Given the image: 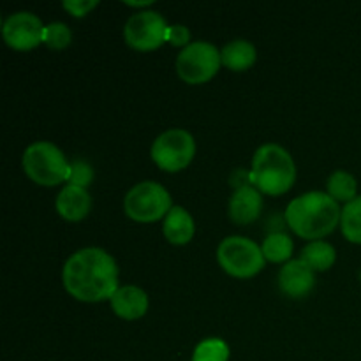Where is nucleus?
<instances>
[{"mask_svg":"<svg viewBox=\"0 0 361 361\" xmlns=\"http://www.w3.org/2000/svg\"><path fill=\"white\" fill-rule=\"evenodd\" d=\"M293 247H295L293 245V240L286 233L279 231L271 233V235L264 238L261 250L264 254V259L271 261V263H284V261L291 257Z\"/></svg>","mask_w":361,"mask_h":361,"instance_id":"19","label":"nucleus"},{"mask_svg":"<svg viewBox=\"0 0 361 361\" xmlns=\"http://www.w3.org/2000/svg\"><path fill=\"white\" fill-rule=\"evenodd\" d=\"M316 284L314 270H310L302 259L289 261L279 271V288L289 298H303L312 291Z\"/></svg>","mask_w":361,"mask_h":361,"instance_id":"11","label":"nucleus"},{"mask_svg":"<svg viewBox=\"0 0 361 361\" xmlns=\"http://www.w3.org/2000/svg\"><path fill=\"white\" fill-rule=\"evenodd\" d=\"M166 41L171 42L173 46L187 48L190 44V32L183 25H171V27H168V37H166Z\"/></svg>","mask_w":361,"mask_h":361,"instance_id":"24","label":"nucleus"},{"mask_svg":"<svg viewBox=\"0 0 361 361\" xmlns=\"http://www.w3.org/2000/svg\"><path fill=\"white\" fill-rule=\"evenodd\" d=\"M92 197L87 192V189L74 185H66L60 190L56 197V212L62 215L66 221L78 222L85 219L90 212Z\"/></svg>","mask_w":361,"mask_h":361,"instance_id":"14","label":"nucleus"},{"mask_svg":"<svg viewBox=\"0 0 361 361\" xmlns=\"http://www.w3.org/2000/svg\"><path fill=\"white\" fill-rule=\"evenodd\" d=\"M71 39H73V34H71L69 27L66 23H60V21H55V23L46 25L44 28V42L48 48L51 49H63L71 44Z\"/></svg>","mask_w":361,"mask_h":361,"instance_id":"22","label":"nucleus"},{"mask_svg":"<svg viewBox=\"0 0 361 361\" xmlns=\"http://www.w3.org/2000/svg\"><path fill=\"white\" fill-rule=\"evenodd\" d=\"M231 185L236 189H242L245 185H252L250 183V173L243 171V169H235V173L231 175Z\"/></svg>","mask_w":361,"mask_h":361,"instance_id":"26","label":"nucleus"},{"mask_svg":"<svg viewBox=\"0 0 361 361\" xmlns=\"http://www.w3.org/2000/svg\"><path fill=\"white\" fill-rule=\"evenodd\" d=\"M113 312L127 321L140 319L148 310L147 293L136 286H123L116 289L115 295L109 300Z\"/></svg>","mask_w":361,"mask_h":361,"instance_id":"13","label":"nucleus"},{"mask_svg":"<svg viewBox=\"0 0 361 361\" xmlns=\"http://www.w3.org/2000/svg\"><path fill=\"white\" fill-rule=\"evenodd\" d=\"M250 183L259 192L281 196L288 192L296 180V166L286 148L268 143L257 148L250 168Z\"/></svg>","mask_w":361,"mask_h":361,"instance_id":"3","label":"nucleus"},{"mask_svg":"<svg viewBox=\"0 0 361 361\" xmlns=\"http://www.w3.org/2000/svg\"><path fill=\"white\" fill-rule=\"evenodd\" d=\"M123 37L130 48L137 51H152L168 42V25L162 14L155 11H141L127 20Z\"/></svg>","mask_w":361,"mask_h":361,"instance_id":"9","label":"nucleus"},{"mask_svg":"<svg viewBox=\"0 0 361 361\" xmlns=\"http://www.w3.org/2000/svg\"><path fill=\"white\" fill-rule=\"evenodd\" d=\"M229 348L221 338H207L194 349L192 361H228Z\"/></svg>","mask_w":361,"mask_h":361,"instance_id":"21","label":"nucleus"},{"mask_svg":"<svg viewBox=\"0 0 361 361\" xmlns=\"http://www.w3.org/2000/svg\"><path fill=\"white\" fill-rule=\"evenodd\" d=\"M261 210H263V197L254 185L236 189L229 200V217L235 224H250L259 217Z\"/></svg>","mask_w":361,"mask_h":361,"instance_id":"12","label":"nucleus"},{"mask_svg":"<svg viewBox=\"0 0 361 361\" xmlns=\"http://www.w3.org/2000/svg\"><path fill=\"white\" fill-rule=\"evenodd\" d=\"M222 66L228 69L240 73V71H247L249 67L254 66L256 62V48L252 42L245 41V39H236V41L228 42L221 51Z\"/></svg>","mask_w":361,"mask_h":361,"instance_id":"16","label":"nucleus"},{"mask_svg":"<svg viewBox=\"0 0 361 361\" xmlns=\"http://www.w3.org/2000/svg\"><path fill=\"white\" fill-rule=\"evenodd\" d=\"M328 194L334 197L335 201H344L345 204L351 203L353 200H356V178L348 171H335L331 173L330 178L326 182Z\"/></svg>","mask_w":361,"mask_h":361,"instance_id":"18","label":"nucleus"},{"mask_svg":"<svg viewBox=\"0 0 361 361\" xmlns=\"http://www.w3.org/2000/svg\"><path fill=\"white\" fill-rule=\"evenodd\" d=\"M166 240L175 245H185L192 240L196 226H194V219L190 217L189 212L182 207H173L169 214L166 215L164 226H162Z\"/></svg>","mask_w":361,"mask_h":361,"instance_id":"15","label":"nucleus"},{"mask_svg":"<svg viewBox=\"0 0 361 361\" xmlns=\"http://www.w3.org/2000/svg\"><path fill=\"white\" fill-rule=\"evenodd\" d=\"M150 154L159 168L176 173L190 164L196 154V141L183 129L166 130L154 141Z\"/></svg>","mask_w":361,"mask_h":361,"instance_id":"8","label":"nucleus"},{"mask_svg":"<svg viewBox=\"0 0 361 361\" xmlns=\"http://www.w3.org/2000/svg\"><path fill=\"white\" fill-rule=\"evenodd\" d=\"M95 6H97L95 0H66V2H63V9L69 11V13L76 18L88 14Z\"/></svg>","mask_w":361,"mask_h":361,"instance_id":"25","label":"nucleus"},{"mask_svg":"<svg viewBox=\"0 0 361 361\" xmlns=\"http://www.w3.org/2000/svg\"><path fill=\"white\" fill-rule=\"evenodd\" d=\"M126 4L130 7H145V6H150L152 0H145V2H130V0H126Z\"/></svg>","mask_w":361,"mask_h":361,"instance_id":"27","label":"nucleus"},{"mask_svg":"<svg viewBox=\"0 0 361 361\" xmlns=\"http://www.w3.org/2000/svg\"><path fill=\"white\" fill-rule=\"evenodd\" d=\"M342 210L338 203L324 192H307L293 200L286 208V222L305 240H319L338 226Z\"/></svg>","mask_w":361,"mask_h":361,"instance_id":"2","label":"nucleus"},{"mask_svg":"<svg viewBox=\"0 0 361 361\" xmlns=\"http://www.w3.org/2000/svg\"><path fill=\"white\" fill-rule=\"evenodd\" d=\"M62 281L67 293L80 302H104L118 289V268L106 250L88 247L67 259Z\"/></svg>","mask_w":361,"mask_h":361,"instance_id":"1","label":"nucleus"},{"mask_svg":"<svg viewBox=\"0 0 361 361\" xmlns=\"http://www.w3.org/2000/svg\"><path fill=\"white\" fill-rule=\"evenodd\" d=\"M342 235L353 243H361V196L342 208Z\"/></svg>","mask_w":361,"mask_h":361,"instance_id":"20","label":"nucleus"},{"mask_svg":"<svg viewBox=\"0 0 361 361\" xmlns=\"http://www.w3.org/2000/svg\"><path fill=\"white\" fill-rule=\"evenodd\" d=\"M217 261L231 277L250 279L263 270L264 254L252 240L245 236H229L219 245Z\"/></svg>","mask_w":361,"mask_h":361,"instance_id":"5","label":"nucleus"},{"mask_svg":"<svg viewBox=\"0 0 361 361\" xmlns=\"http://www.w3.org/2000/svg\"><path fill=\"white\" fill-rule=\"evenodd\" d=\"M44 25L35 14L21 11L14 13L4 21L2 34L7 46L18 51H27L35 48L44 39Z\"/></svg>","mask_w":361,"mask_h":361,"instance_id":"10","label":"nucleus"},{"mask_svg":"<svg viewBox=\"0 0 361 361\" xmlns=\"http://www.w3.org/2000/svg\"><path fill=\"white\" fill-rule=\"evenodd\" d=\"M171 196L157 182H141L127 192L123 210L133 221L155 222L171 210Z\"/></svg>","mask_w":361,"mask_h":361,"instance_id":"6","label":"nucleus"},{"mask_svg":"<svg viewBox=\"0 0 361 361\" xmlns=\"http://www.w3.org/2000/svg\"><path fill=\"white\" fill-rule=\"evenodd\" d=\"M222 59L219 49L207 41L190 42L176 59L178 76L189 85L207 83L217 74Z\"/></svg>","mask_w":361,"mask_h":361,"instance_id":"7","label":"nucleus"},{"mask_svg":"<svg viewBox=\"0 0 361 361\" xmlns=\"http://www.w3.org/2000/svg\"><path fill=\"white\" fill-rule=\"evenodd\" d=\"M94 180V169L88 164L87 161H81V159H76V161L71 162L69 169V178H67V185L81 187V189H87L88 185Z\"/></svg>","mask_w":361,"mask_h":361,"instance_id":"23","label":"nucleus"},{"mask_svg":"<svg viewBox=\"0 0 361 361\" xmlns=\"http://www.w3.org/2000/svg\"><path fill=\"white\" fill-rule=\"evenodd\" d=\"M300 259L314 271H324L330 270L334 267L335 259H337V252H335L334 245H330L328 242L323 240H316V242H310L305 249L302 250V256Z\"/></svg>","mask_w":361,"mask_h":361,"instance_id":"17","label":"nucleus"},{"mask_svg":"<svg viewBox=\"0 0 361 361\" xmlns=\"http://www.w3.org/2000/svg\"><path fill=\"white\" fill-rule=\"evenodd\" d=\"M23 169L28 178L39 185L53 187L67 182L71 164L56 145L49 141H37L25 150Z\"/></svg>","mask_w":361,"mask_h":361,"instance_id":"4","label":"nucleus"}]
</instances>
